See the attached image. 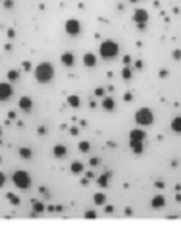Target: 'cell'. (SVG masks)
<instances>
[{"label": "cell", "instance_id": "1", "mask_svg": "<svg viewBox=\"0 0 181 229\" xmlns=\"http://www.w3.org/2000/svg\"><path fill=\"white\" fill-rule=\"evenodd\" d=\"M55 76V69L50 62H41L34 69V78L38 83H48Z\"/></svg>", "mask_w": 181, "mask_h": 229}, {"label": "cell", "instance_id": "2", "mask_svg": "<svg viewBox=\"0 0 181 229\" xmlns=\"http://www.w3.org/2000/svg\"><path fill=\"white\" fill-rule=\"evenodd\" d=\"M117 53H119V45H117L114 41H105V42H102V45H100V55H102V58H105V59H112V58L117 56Z\"/></svg>", "mask_w": 181, "mask_h": 229}, {"label": "cell", "instance_id": "3", "mask_svg": "<svg viewBox=\"0 0 181 229\" xmlns=\"http://www.w3.org/2000/svg\"><path fill=\"white\" fill-rule=\"evenodd\" d=\"M134 120H136V123L141 125V126H148V125L153 123V112L148 109V108H141V109L136 111Z\"/></svg>", "mask_w": 181, "mask_h": 229}, {"label": "cell", "instance_id": "4", "mask_svg": "<svg viewBox=\"0 0 181 229\" xmlns=\"http://www.w3.org/2000/svg\"><path fill=\"white\" fill-rule=\"evenodd\" d=\"M13 182L16 184V187L25 190V189H28L31 186V178L24 170H17V172H14V175H13Z\"/></svg>", "mask_w": 181, "mask_h": 229}, {"label": "cell", "instance_id": "5", "mask_svg": "<svg viewBox=\"0 0 181 229\" xmlns=\"http://www.w3.org/2000/svg\"><path fill=\"white\" fill-rule=\"evenodd\" d=\"M64 30H66V33L67 34H70V36H76L81 31V24L76 19H69L64 24Z\"/></svg>", "mask_w": 181, "mask_h": 229}, {"label": "cell", "instance_id": "6", "mask_svg": "<svg viewBox=\"0 0 181 229\" xmlns=\"http://www.w3.org/2000/svg\"><path fill=\"white\" fill-rule=\"evenodd\" d=\"M13 95V87L8 83H0V101L10 100Z\"/></svg>", "mask_w": 181, "mask_h": 229}, {"label": "cell", "instance_id": "7", "mask_svg": "<svg viewBox=\"0 0 181 229\" xmlns=\"http://www.w3.org/2000/svg\"><path fill=\"white\" fill-rule=\"evenodd\" d=\"M147 19H148V14H147L145 10H136V11H134L133 20L136 22V24H145Z\"/></svg>", "mask_w": 181, "mask_h": 229}, {"label": "cell", "instance_id": "8", "mask_svg": "<svg viewBox=\"0 0 181 229\" xmlns=\"http://www.w3.org/2000/svg\"><path fill=\"white\" fill-rule=\"evenodd\" d=\"M19 108L24 112H30L31 108H33V100H31L30 97H20L19 100Z\"/></svg>", "mask_w": 181, "mask_h": 229}, {"label": "cell", "instance_id": "9", "mask_svg": "<svg viewBox=\"0 0 181 229\" xmlns=\"http://www.w3.org/2000/svg\"><path fill=\"white\" fill-rule=\"evenodd\" d=\"M74 61H75V58H74V55H72L70 52H66V53H62V55H61V64L62 66L70 67V66H74Z\"/></svg>", "mask_w": 181, "mask_h": 229}, {"label": "cell", "instance_id": "10", "mask_svg": "<svg viewBox=\"0 0 181 229\" xmlns=\"http://www.w3.org/2000/svg\"><path fill=\"white\" fill-rule=\"evenodd\" d=\"M164 204H166V198L162 195H156L152 198V207L153 209H161V207H164Z\"/></svg>", "mask_w": 181, "mask_h": 229}, {"label": "cell", "instance_id": "11", "mask_svg": "<svg viewBox=\"0 0 181 229\" xmlns=\"http://www.w3.org/2000/svg\"><path fill=\"white\" fill-rule=\"evenodd\" d=\"M83 64L86 67H94L97 64V58L94 53H86V55L83 56Z\"/></svg>", "mask_w": 181, "mask_h": 229}, {"label": "cell", "instance_id": "12", "mask_svg": "<svg viewBox=\"0 0 181 229\" xmlns=\"http://www.w3.org/2000/svg\"><path fill=\"white\" fill-rule=\"evenodd\" d=\"M130 147H131V150H133L136 154H141V153L144 151L142 140H131V139H130Z\"/></svg>", "mask_w": 181, "mask_h": 229}, {"label": "cell", "instance_id": "13", "mask_svg": "<svg viewBox=\"0 0 181 229\" xmlns=\"http://www.w3.org/2000/svg\"><path fill=\"white\" fill-rule=\"evenodd\" d=\"M102 106H103V109H106V111H114L116 101L112 100L111 97H105V98H103V101H102Z\"/></svg>", "mask_w": 181, "mask_h": 229}, {"label": "cell", "instance_id": "14", "mask_svg": "<svg viewBox=\"0 0 181 229\" xmlns=\"http://www.w3.org/2000/svg\"><path fill=\"white\" fill-rule=\"evenodd\" d=\"M130 139L131 140H142L145 139V133L142 131V129H133V131L130 133Z\"/></svg>", "mask_w": 181, "mask_h": 229}, {"label": "cell", "instance_id": "15", "mask_svg": "<svg viewBox=\"0 0 181 229\" xmlns=\"http://www.w3.org/2000/svg\"><path fill=\"white\" fill-rule=\"evenodd\" d=\"M67 154V148L64 145H55L53 147V156H56V158H64Z\"/></svg>", "mask_w": 181, "mask_h": 229}, {"label": "cell", "instance_id": "16", "mask_svg": "<svg viewBox=\"0 0 181 229\" xmlns=\"http://www.w3.org/2000/svg\"><path fill=\"white\" fill-rule=\"evenodd\" d=\"M109 178H111V173H103L102 176H98V179H97L98 186L103 187V189H106L108 187V182H109Z\"/></svg>", "mask_w": 181, "mask_h": 229}, {"label": "cell", "instance_id": "17", "mask_svg": "<svg viewBox=\"0 0 181 229\" xmlns=\"http://www.w3.org/2000/svg\"><path fill=\"white\" fill-rule=\"evenodd\" d=\"M170 128H172V131H173V133H178V134L181 133V117H180V115L172 120Z\"/></svg>", "mask_w": 181, "mask_h": 229}, {"label": "cell", "instance_id": "18", "mask_svg": "<svg viewBox=\"0 0 181 229\" xmlns=\"http://www.w3.org/2000/svg\"><path fill=\"white\" fill-rule=\"evenodd\" d=\"M83 164L80 162V161H74V162L70 164V172L72 173H75V175H80L81 172H83Z\"/></svg>", "mask_w": 181, "mask_h": 229}, {"label": "cell", "instance_id": "19", "mask_svg": "<svg viewBox=\"0 0 181 229\" xmlns=\"http://www.w3.org/2000/svg\"><path fill=\"white\" fill-rule=\"evenodd\" d=\"M45 210V206L41 203V201H38V200H33V214L36 215V214H42Z\"/></svg>", "mask_w": 181, "mask_h": 229}, {"label": "cell", "instance_id": "20", "mask_svg": "<svg viewBox=\"0 0 181 229\" xmlns=\"http://www.w3.org/2000/svg\"><path fill=\"white\" fill-rule=\"evenodd\" d=\"M19 156L22 159H30L31 156H33V151H31L30 148H27V147H22L19 150Z\"/></svg>", "mask_w": 181, "mask_h": 229}, {"label": "cell", "instance_id": "21", "mask_svg": "<svg viewBox=\"0 0 181 229\" xmlns=\"http://www.w3.org/2000/svg\"><path fill=\"white\" fill-rule=\"evenodd\" d=\"M67 103L72 108H78L80 106V97L78 95H69L67 97Z\"/></svg>", "mask_w": 181, "mask_h": 229}, {"label": "cell", "instance_id": "22", "mask_svg": "<svg viewBox=\"0 0 181 229\" xmlns=\"http://www.w3.org/2000/svg\"><path fill=\"white\" fill-rule=\"evenodd\" d=\"M78 150H80L81 153H88V151H90V143H89V142H86V140H81V142L78 143Z\"/></svg>", "mask_w": 181, "mask_h": 229}, {"label": "cell", "instance_id": "23", "mask_svg": "<svg viewBox=\"0 0 181 229\" xmlns=\"http://www.w3.org/2000/svg\"><path fill=\"white\" fill-rule=\"evenodd\" d=\"M105 201H106V196L103 193H95V195H94V203H95V204L102 206V204H105Z\"/></svg>", "mask_w": 181, "mask_h": 229}, {"label": "cell", "instance_id": "24", "mask_svg": "<svg viewBox=\"0 0 181 229\" xmlns=\"http://www.w3.org/2000/svg\"><path fill=\"white\" fill-rule=\"evenodd\" d=\"M122 76H123V80H130L131 76H133V72L128 66H125L123 69H122Z\"/></svg>", "mask_w": 181, "mask_h": 229}, {"label": "cell", "instance_id": "25", "mask_svg": "<svg viewBox=\"0 0 181 229\" xmlns=\"http://www.w3.org/2000/svg\"><path fill=\"white\" fill-rule=\"evenodd\" d=\"M6 76H8V80H10V81H16V80L19 78V72H17V70H10L6 73Z\"/></svg>", "mask_w": 181, "mask_h": 229}, {"label": "cell", "instance_id": "26", "mask_svg": "<svg viewBox=\"0 0 181 229\" xmlns=\"http://www.w3.org/2000/svg\"><path fill=\"white\" fill-rule=\"evenodd\" d=\"M8 198L11 200V203H13V204H19V203H20L19 196H14V195H13V193H8Z\"/></svg>", "mask_w": 181, "mask_h": 229}, {"label": "cell", "instance_id": "27", "mask_svg": "<svg viewBox=\"0 0 181 229\" xmlns=\"http://www.w3.org/2000/svg\"><path fill=\"white\" fill-rule=\"evenodd\" d=\"M94 94H95L97 97H103V95H105V89H103V87H97Z\"/></svg>", "mask_w": 181, "mask_h": 229}, {"label": "cell", "instance_id": "28", "mask_svg": "<svg viewBox=\"0 0 181 229\" xmlns=\"http://www.w3.org/2000/svg\"><path fill=\"white\" fill-rule=\"evenodd\" d=\"M84 218H95V212H94V210H88V212L84 214Z\"/></svg>", "mask_w": 181, "mask_h": 229}, {"label": "cell", "instance_id": "29", "mask_svg": "<svg viewBox=\"0 0 181 229\" xmlns=\"http://www.w3.org/2000/svg\"><path fill=\"white\" fill-rule=\"evenodd\" d=\"M172 56H173V59H181V50H173Z\"/></svg>", "mask_w": 181, "mask_h": 229}, {"label": "cell", "instance_id": "30", "mask_svg": "<svg viewBox=\"0 0 181 229\" xmlns=\"http://www.w3.org/2000/svg\"><path fill=\"white\" fill-rule=\"evenodd\" d=\"M6 182V178H5V175H3L2 172H0V187H3V184Z\"/></svg>", "mask_w": 181, "mask_h": 229}, {"label": "cell", "instance_id": "31", "mask_svg": "<svg viewBox=\"0 0 181 229\" xmlns=\"http://www.w3.org/2000/svg\"><path fill=\"white\" fill-rule=\"evenodd\" d=\"M89 164L92 165V167H95V165H98V159L97 158H90L89 159Z\"/></svg>", "mask_w": 181, "mask_h": 229}, {"label": "cell", "instance_id": "32", "mask_svg": "<svg viewBox=\"0 0 181 229\" xmlns=\"http://www.w3.org/2000/svg\"><path fill=\"white\" fill-rule=\"evenodd\" d=\"M123 64H125V66L131 64V56H128V55H125V56H123Z\"/></svg>", "mask_w": 181, "mask_h": 229}, {"label": "cell", "instance_id": "33", "mask_svg": "<svg viewBox=\"0 0 181 229\" xmlns=\"http://www.w3.org/2000/svg\"><path fill=\"white\" fill-rule=\"evenodd\" d=\"M155 187L161 190V189H164V187H166V184H164V182H161V181H156V182H155Z\"/></svg>", "mask_w": 181, "mask_h": 229}, {"label": "cell", "instance_id": "34", "mask_svg": "<svg viewBox=\"0 0 181 229\" xmlns=\"http://www.w3.org/2000/svg\"><path fill=\"white\" fill-rule=\"evenodd\" d=\"M123 98H125V101H131L133 100V95H131V94H125Z\"/></svg>", "mask_w": 181, "mask_h": 229}, {"label": "cell", "instance_id": "35", "mask_svg": "<svg viewBox=\"0 0 181 229\" xmlns=\"http://www.w3.org/2000/svg\"><path fill=\"white\" fill-rule=\"evenodd\" d=\"M167 75H169V72H167V70H161V72H159V76H161V78H166Z\"/></svg>", "mask_w": 181, "mask_h": 229}, {"label": "cell", "instance_id": "36", "mask_svg": "<svg viewBox=\"0 0 181 229\" xmlns=\"http://www.w3.org/2000/svg\"><path fill=\"white\" fill-rule=\"evenodd\" d=\"M24 69L25 70H30L31 69V62H24Z\"/></svg>", "mask_w": 181, "mask_h": 229}, {"label": "cell", "instance_id": "37", "mask_svg": "<svg viewBox=\"0 0 181 229\" xmlns=\"http://www.w3.org/2000/svg\"><path fill=\"white\" fill-rule=\"evenodd\" d=\"M5 6L6 8H11L13 6V0H5Z\"/></svg>", "mask_w": 181, "mask_h": 229}, {"label": "cell", "instance_id": "38", "mask_svg": "<svg viewBox=\"0 0 181 229\" xmlns=\"http://www.w3.org/2000/svg\"><path fill=\"white\" fill-rule=\"evenodd\" d=\"M38 133H39V134H45V128H44V126H39V128H38Z\"/></svg>", "mask_w": 181, "mask_h": 229}, {"label": "cell", "instance_id": "39", "mask_svg": "<svg viewBox=\"0 0 181 229\" xmlns=\"http://www.w3.org/2000/svg\"><path fill=\"white\" fill-rule=\"evenodd\" d=\"M105 212H106V214H111V212H112V206H106Z\"/></svg>", "mask_w": 181, "mask_h": 229}, {"label": "cell", "instance_id": "40", "mask_svg": "<svg viewBox=\"0 0 181 229\" xmlns=\"http://www.w3.org/2000/svg\"><path fill=\"white\" fill-rule=\"evenodd\" d=\"M8 117H10V119H14V117H16V112H13V111L8 112Z\"/></svg>", "mask_w": 181, "mask_h": 229}, {"label": "cell", "instance_id": "41", "mask_svg": "<svg viewBox=\"0 0 181 229\" xmlns=\"http://www.w3.org/2000/svg\"><path fill=\"white\" fill-rule=\"evenodd\" d=\"M136 67H138V69H142V61H136Z\"/></svg>", "mask_w": 181, "mask_h": 229}, {"label": "cell", "instance_id": "42", "mask_svg": "<svg viewBox=\"0 0 181 229\" xmlns=\"http://www.w3.org/2000/svg\"><path fill=\"white\" fill-rule=\"evenodd\" d=\"M138 28L139 30H145V24H138Z\"/></svg>", "mask_w": 181, "mask_h": 229}, {"label": "cell", "instance_id": "43", "mask_svg": "<svg viewBox=\"0 0 181 229\" xmlns=\"http://www.w3.org/2000/svg\"><path fill=\"white\" fill-rule=\"evenodd\" d=\"M86 178H88V179H92V178H94V173H90V172L86 173Z\"/></svg>", "mask_w": 181, "mask_h": 229}, {"label": "cell", "instance_id": "44", "mask_svg": "<svg viewBox=\"0 0 181 229\" xmlns=\"http://www.w3.org/2000/svg\"><path fill=\"white\" fill-rule=\"evenodd\" d=\"M70 133L75 136V134H78V129H76V128H72V129H70Z\"/></svg>", "mask_w": 181, "mask_h": 229}, {"label": "cell", "instance_id": "45", "mask_svg": "<svg viewBox=\"0 0 181 229\" xmlns=\"http://www.w3.org/2000/svg\"><path fill=\"white\" fill-rule=\"evenodd\" d=\"M8 34H10V38H13V36H14V31L10 30V31H8Z\"/></svg>", "mask_w": 181, "mask_h": 229}, {"label": "cell", "instance_id": "46", "mask_svg": "<svg viewBox=\"0 0 181 229\" xmlns=\"http://www.w3.org/2000/svg\"><path fill=\"white\" fill-rule=\"evenodd\" d=\"M176 201H178V203L181 201V195H176Z\"/></svg>", "mask_w": 181, "mask_h": 229}, {"label": "cell", "instance_id": "47", "mask_svg": "<svg viewBox=\"0 0 181 229\" xmlns=\"http://www.w3.org/2000/svg\"><path fill=\"white\" fill-rule=\"evenodd\" d=\"M130 2H131V3H134V2H138V0H130Z\"/></svg>", "mask_w": 181, "mask_h": 229}, {"label": "cell", "instance_id": "48", "mask_svg": "<svg viewBox=\"0 0 181 229\" xmlns=\"http://www.w3.org/2000/svg\"><path fill=\"white\" fill-rule=\"evenodd\" d=\"M0 136H2V128H0Z\"/></svg>", "mask_w": 181, "mask_h": 229}]
</instances>
